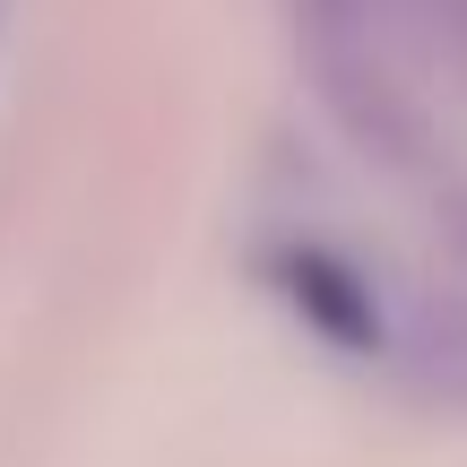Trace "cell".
Masks as SVG:
<instances>
[{
    "label": "cell",
    "mask_w": 467,
    "mask_h": 467,
    "mask_svg": "<svg viewBox=\"0 0 467 467\" xmlns=\"http://www.w3.org/2000/svg\"><path fill=\"white\" fill-rule=\"evenodd\" d=\"M268 277H277V295L295 303L320 337H337V347H372V337H381L372 285L355 277L347 260H329V251H277V260H268Z\"/></svg>",
    "instance_id": "cell-1"
}]
</instances>
